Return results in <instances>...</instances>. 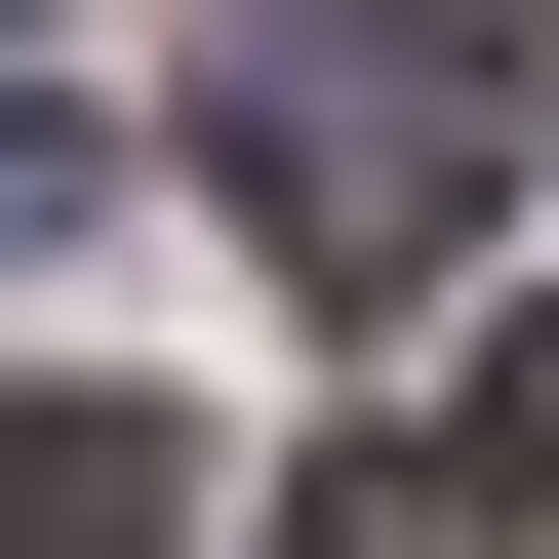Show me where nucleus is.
<instances>
[{
  "label": "nucleus",
  "mask_w": 559,
  "mask_h": 559,
  "mask_svg": "<svg viewBox=\"0 0 559 559\" xmlns=\"http://www.w3.org/2000/svg\"><path fill=\"white\" fill-rule=\"evenodd\" d=\"M200 160H240V240L320 280V320H400V280L479 240V160H520V40H479V0H240Z\"/></svg>",
  "instance_id": "nucleus-1"
},
{
  "label": "nucleus",
  "mask_w": 559,
  "mask_h": 559,
  "mask_svg": "<svg viewBox=\"0 0 559 559\" xmlns=\"http://www.w3.org/2000/svg\"><path fill=\"white\" fill-rule=\"evenodd\" d=\"M0 559H200V440L160 400H0Z\"/></svg>",
  "instance_id": "nucleus-2"
},
{
  "label": "nucleus",
  "mask_w": 559,
  "mask_h": 559,
  "mask_svg": "<svg viewBox=\"0 0 559 559\" xmlns=\"http://www.w3.org/2000/svg\"><path fill=\"white\" fill-rule=\"evenodd\" d=\"M479 520H559V360H520V400H479Z\"/></svg>",
  "instance_id": "nucleus-3"
}]
</instances>
